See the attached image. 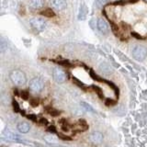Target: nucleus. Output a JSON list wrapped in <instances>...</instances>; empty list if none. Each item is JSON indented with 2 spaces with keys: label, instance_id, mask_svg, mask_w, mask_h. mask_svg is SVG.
<instances>
[{
  "label": "nucleus",
  "instance_id": "1",
  "mask_svg": "<svg viewBox=\"0 0 147 147\" xmlns=\"http://www.w3.org/2000/svg\"><path fill=\"white\" fill-rule=\"evenodd\" d=\"M10 79L16 86H23L26 83V76L25 74L20 70H14L10 73Z\"/></svg>",
  "mask_w": 147,
  "mask_h": 147
},
{
  "label": "nucleus",
  "instance_id": "2",
  "mask_svg": "<svg viewBox=\"0 0 147 147\" xmlns=\"http://www.w3.org/2000/svg\"><path fill=\"white\" fill-rule=\"evenodd\" d=\"M131 53H132V57L134 58L136 61L142 62V61H144L147 56V50L145 47H144V46H142V45H136L133 47Z\"/></svg>",
  "mask_w": 147,
  "mask_h": 147
},
{
  "label": "nucleus",
  "instance_id": "3",
  "mask_svg": "<svg viewBox=\"0 0 147 147\" xmlns=\"http://www.w3.org/2000/svg\"><path fill=\"white\" fill-rule=\"evenodd\" d=\"M30 24L32 27V29H34L36 31L39 32L43 31L47 27V22L41 18H33L30 21Z\"/></svg>",
  "mask_w": 147,
  "mask_h": 147
},
{
  "label": "nucleus",
  "instance_id": "4",
  "mask_svg": "<svg viewBox=\"0 0 147 147\" xmlns=\"http://www.w3.org/2000/svg\"><path fill=\"white\" fill-rule=\"evenodd\" d=\"M44 83L43 81L39 77H35L31 79L30 82V89L34 92V93H40V92L43 89Z\"/></svg>",
  "mask_w": 147,
  "mask_h": 147
},
{
  "label": "nucleus",
  "instance_id": "5",
  "mask_svg": "<svg viewBox=\"0 0 147 147\" xmlns=\"http://www.w3.org/2000/svg\"><path fill=\"white\" fill-rule=\"evenodd\" d=\"M53 79L56 83H59V84H62V83L65 82L66 81V78H67V75L66 73L64 72L63 69L56 67L53 69Z\"/></svg>",
  "mask_w": 147,
  "mask_h": 147
},
{
  "label": "nucleus",
  "instance_id": "6",
  "mask_svg": "<svg viewBox=\"0 0 147 147\" xmlns=\"http://www.w3.org/2000/svg\"><path fill=\"white\" fill-rule=\"evenodd\" d=\"M49 3L53 8L58 11L63 10L67 7V3L65 0H49Z\"/></svg>",
  "mask_w": 147,
  "mask_h": 147
},
{
  "label": "nucleus",
  "instance_id": "7",
  "mask_svg": "<svg viewBox=\"0 0 147 147\" xmlns=\"http://www.w3.org/2000/svg\"><path fill=\"white\" fill-rule=\"evenodd\" d=\"M96 27H98V30L102 34H108L109 33V26L107 24V22H106L103 18H98Z\"/></svg>",
  "mask_w": 147,
  "mask_h": 147
},
{
  "label": "nucleus",
  "instance_id": "8",
  "mask_svg": "<svg viewBox=\"0 0 147 147\" xmlns=\"http://www.w3.org/2000/svg\"><path fill=\"white\" fill-rule=\"evenodd\" d=\"M102 141H103V135L101 132L95 131L94 133H92L90 135V142H93L94 144H101Z\"/></svg>",
  "mask_w": 147,
  "mask_h": 147
},
{
  "label": "nucleus",
  "instance_id": "9",
  "mask_svg": "<svg viewBox=\"0 0 147 147\" xmlns=\"http://www.w3.org/2000/svg\"><path fill=\"white\" fill-rule=\"evenodd\" d=\"M30 7L32 9H40L44 7V0H30Z\"/></svg>",
  "mask_w": 147,
  "mask_h": 147
},
{
  "label": "nucleus",
  "instance_id": "10",
  "mask_svg": "<svg viewBox=\"0 0 147 147\" xmlns=\"http://www.w3.org/2000/svg\"><path fill=\"white\" fill-rule=\"evenodd\" d=\"M30 125L26 121H22L18 124V130L21 133H27L30 131Z\"/></svg>",
  "mask_w": 147,
  "mask_h": 147
},
{
  "label": "nucleus",
  "instance_id": "11",
  "mask_svg": "<svg viewBox=\"0 0 147 147\" xmlns=\"http://www.w3.org/2000/svg\"><path fill=\"white\" fill-rule=\"evenodd\" d=\"M88 126H87V124L85 121H80L78 122L76 127H75V131H86Z\"/></svg>",
  "mask_w": 147,
  "mask_h": 147
},
{
  "label": "nucleus",
  "instance_id": "12",
  "mask_svg": "<svg viewBox=\"0 0 147 147\" xmlns=\"http://www.w3.org/2000/svg\"><path fill=\"white\" fill-rule=\"evenodd\" d=\"M3 136H4V137H6L7 139L10 140V141H18V140H20V136H18V135H16V134H14L13 132L9 131H6V132H4Z\"/></svg>",
  "mask_w": 147,
  "mask_h": 147
},
{
  "label": "nucleus",
  "instance_id": "13",
  "mask_svg": "<svg viewBox=\"0 0 147 147\" xmlns=\"http://www.w3.org/2000/svg\"><path fill=\"white\" fill-rule=\"evenodd\" d=\"M86 12H87V7H86V5L83 3L80 7V13L78 18H79L80 20H85L86 17Z\"/></svg>",
  "mask_w": 147,
  "mask_h": 147
},
{
  "label": "nucleus",
  "instance_id": "14",
  "mask_svg": "<svg viewBox=\"0 0 147 147\" xmlns=\"http://www.w3.org/2000/svg\"><path fill=\"white\" fill-rule=\"evenodd\" d=\"M41 14H42L43 16H45V17H49V18H51V17H54V16H55L54 12H53L51 8H46L44 11L41 12Z\"/></svg>",
  "mask_w": 147,
  "mask_h": 147
},
{
  "label": "nucleus",
  "instance_id": "15",
  "mask_svg": "<svg viewBox=\"0 0 147 147\" xmlns=\"http://www.w3.org/2000/svg\"><path fill=\"white\" fill-rule=\"evenodd\" d=\"M109 0H96V6L98 7H103L104 5H106Z\"/></svg>",
  "mask_w": 147,
  "mask_h": 147
},
{
  "label": "nucleus",
  "instance_id": "16",
  "mask_svg": "<svg viewBox=\"0 0 147 147\" xmlns=\"http://www.w3.org/2000/svg\"><path fill=\"white\" fill-rule=\"evenodd\" d=\"M13 106H14V109H15L16 111H20V107H18V104L17 101H14Z\"/></svg>",
  "mask_w": 147,
  "mask_h": 147
},
{
  "label": "nucleus",
  "instance_id": "17",
  "mask_svg": "<svg viewBox=\"0 0 147 147\" xmlns=\"http://www.w3.org/2000/svg\"><path fill=\"white\" fill-rule=\"evenodd\" d=\"M82 105L84 106V107H86V109H88L89 111H93V109L91 108V106H89V105H87V104H86V103H84L83 102L82 103Z\"/></svg>",
  "mask_w": 147,
  "mask_h": 147
},
{
  "label": "nucleus",
  "instance_id": "18",
  "mask_svg": "<svg viewBox=\"0 0 147 147\" xmlns=\"http://www.w3.org/2000/svg\"><path fill=\"white\" fill-rule=\"evenodd\" d=\"M28 96H29V95H28V93H27L26 91H22V92H21V96H22V98H24V99H28V98H29Z\"/></svg>",
  "mask_w": 147,
  "mask_h": 147
},
{
  "label": "nucleus",
  "instance_id": "19",
  "mask_svg": "<svg viewBox=\"0 0 147 147\" xmlns=\"http://www.w3.org/2000/svg\"><path fill=\"white\" fill-rule=\"evenodd\" d=\"M146 1H147V0H146Z\"/></svg>",
  "mask_w": 147,
  "mask_h": 147
}]
</instances>
